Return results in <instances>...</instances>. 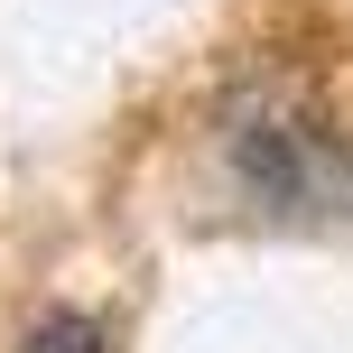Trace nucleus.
I'll use <instances>...</instances> for the list:
<instances>
[{
    "label": "nucleus",
    "mask_w": 353,
    "mask_h": 353,
    "mask_svg": "<svg viewBox=\"0 0 353 353\" xmlns=\"http://www.w3.org/2000/svg\"><path fill=\"white\" fill-rule=\"evenodd\" d=\"M19 353H103V325H93L84 307H47V316H28Z\"/></svg>",
    "instance_id": "nucleus-1"
}]
</instances>
